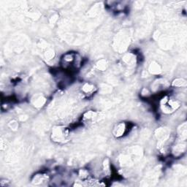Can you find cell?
<instances>
[{
	"label": "cell",
	"instance_id": "obj_1",
	"mask_svg": "<svg viewBox=\"0 0 187 187\" xmlns=\"http://www.w3.org/2000/svg\"><path fill=\"white\" fill-rule=\"evenodd\" d=\"M52 139L57 143H64L67 140L69 137V130L65 127L57 126L52 130Z\"/></svg>",
	"mask_w": 187,
	"mask_h": 187
},
{
	"label": "cell",
	"instance_id": "obj_2",
	"mask_svg": "<svg viewBox=\"0 0 187 187\" xmlns=\"http://www.w3.org/2000/svg\"><path fill=\"white\" fill-rule=\"evenodd\" d=\"M178 107H179L178 102L175 100H173V99H168L167 98H165V99L162 101L161 107H162V110L164 113H172Z\"/></svg>",
	"mask_w": 187,
	"mask_h": 187
},
{
	"label": "cell",
	"instance_id": "obj_3",
	"mask_svg": "<svg viewBox=\"0 0 187 187\" xmlns=\"http://www.w3.org/2000/svg\"><path fill=\"white\" fill-rule=\"evenodd\" d=\"M99 113H97L95 111H88L86 113H85L84 118L85 120H88V121H95L96 120L99 119Z\"/></svg>",
	"mask_w": 187,
	"mask_h": 187
},
{
	"label": "cell",
	"instance_id": "obj_4",
	"mask_svg": "<svg viewBox=\"0 0 187 187\" xmlns=\"http://www.w3.org/2000/svg\"><path fill=\"white\" fill-rule=\"evenodd\" d=\"M124 130H125V125L123 123H121V124L116 125V128L114 129V131H113V134L116 137H119L123 135Z\"/></svg>",
	"mask_w": 187,
	"mask_h": 187
},
{
	"label": "cell",
	"instance_id": "obj_5",
	"mask_svg": "<svg viewBox=\"0 0 187 187\" xmlns=\"http://www.w3.org/2000/svg\"><path fill=\"white\" fill-rule=\"evenodd\" d=\"M150 71H151V72L154 73V74H157V73H159L160 72V68H159V65L157 64L153 63L151 64V67H150Z\"/></svg>",
	"mask_w": 187,
	"mask_h": 187
},
{
	"label": "cell",
	"instance_id": "obj_6",
	"mask_svg": "<svg viewBox=\"0 0 187 187\" xmlns=\"http://www.w3.org/2000/svg\"><path fill=\"white\" fill-rule=\"evenodd\" d=\"M173 86H184L186 85V82L184 79H176L173 81Z\"/></svg>",
	"mask_w": 187,
	"mask_h": 187
},
{
	"label": "cell",
	"instance_id": "obj_7",
	"mask_svg": "<svg viewBox=\"0 0 187 187\" xmlns=\"http://www.w3.org/2000/svg\"><path fill=\"white\" fill-rule=\"evenodd\" d=\"M94 88H95V87L93 86L90 85V84H86L83 87V90L86 93H91L94 91Z\"/></svg>",
	"mask_w": 187,
	"mask_h": 187
},
{
	"label": "cell",
	"instance_id": "obj_8",
	"mask_svg": "<svg viewBox=\"0 0 187 187\" xmlns=\"http://www.w3.org/2000/svg\"><path fill=\"white\" fill-rule=\"evenodd\" d=\"M106 66H107V65H106V61L105 60H101L97 64L98 68L101 70H104L105 69H106Z\"/></svg>",
	"mask_w": 187,
	"mask_h": 187
}]
</instances>
